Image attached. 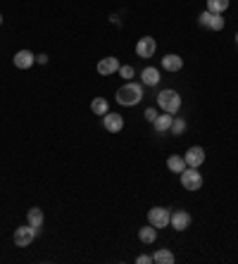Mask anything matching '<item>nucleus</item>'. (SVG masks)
Returning <instances> with one entry per match:
<instances>
[{
  "label": "nucleus",
  "mask_w": 238,
  "mask_h": 264,
  "mask_svg": "<svg viewBox=\"0 0 238 264\" xmlns=\"http://www.w3.org/2000/svg\"><path fill=\"white\" fill-rule=\"evenodd\" d=\"M143 100V88L138 84H126L117 90V102L124 105V107H133Z\"/></svg>",
  "instance_id": "obj_1"
},
{
  "label": "nucleus",
  "mask_w": 238,
  "mask_h": 264,
  "mask_svg": "<svg viewBox=\"0 0 238 264\" xmlns=\"http://www.w3.org/2000/svg\"><path fill=\"white\" fill-rule=\"evenodd\" d=\"M157 105H160V110L167 112V114H176L179 107H181V95H179L176 90H172V88H167V90H162V93L157 95Z\"/></svg>",
  "instance_id": "obj_2"
},
{
  "label": "nucleus",
  "mask_w": 238,
  "mask_h": 264,
  "mask_svg": "<svg viewBox=\"0 0 238 264\" xmlns=\"http://www.w3.org/2000/svg\"><path fill=\"white\" fill-rule=\"evenodd\" d=\"M181 186H184L186 190H191V193L203 188V176H200V172H198L195 167H186L184 172H181Z\"/></svg>",
  "instance_id": "obj_3"
},
{
  "label": "nucleus",
  "mask_w": 238,
  "mask_h": 264,
  "mask_svg": "<svg viewBox=\"0 0 238 264\" xmlns=\"http://www.w3.org/2000/svg\"><path fill=\"white\" fill-rule=\"evenodd\" d=\"M169 219H172V212L167 207H152L148 212V221H150L155 229H164V226H169Z\"/></svg>",
  "instance_id": "obj_4"
},
{
  "label": "nucleus",
  "mask_w": 238,
  "mask_h": 264,
  "mask_svg": "<svg viewBox=\"0 0 238 264\" xmlns=\"http://www.w3.org/2000/svg\"><path fill=\"white\" fill-rule=\"evenodd\" d=\"M36 233H38V229H33L31 224L19 226V229L14 231V245H17V248H26V245H31L33 238H36Z\"/></svg>",
  "instance_id": "obj_5"
},
{
  "label": "nucleus",
  "mask_w": 238,
  "mask_h": 264,
  "mask_svg": "<svg viewBox=\"0 0 238 264\" xmlns=\"http://www.w3.org/2000/svg\"><path fill=\"white\" fill-rule=\"evenodd\" d=\"M198 24L200 26H207V29H212V31H222L224 29V17L222 14H212V12H203L200 17H198Z\"/></svg>",
  "instance_id": "obj_6"
},
{
  "label": "nucleus",
  "mask_w": 238,
  "mask_h": 264,
  "mask_svg": "<svg viewBox=\"0 0 238 264\" xmlns=\"http://www.w3.org/2000/svg\"><path fill=\"white\" fill-rule=\"evenodd\" d=\"M155 48H157L155 38L152 36H143V38H138V43H136V55L148 60V57L155 55Z\"/></svg>",
  "instance_id": "obj_7"
},
{
  "label": "nucleus",
  "mask_w": 238,
  "mask_h": 264,
  "mask_svg": "<svg viewBox=\"0 0 238 264\" xmlns=\"http://www.w3.org/2000/svg\"><path fill=\"white\" fill-rule=\"evenodd\" d=\"M184 160H186V165H188V167H195V169H198V167L205 162V150H203L200 145H193V148H188V150H186Z\"/></svg>",
  "instance_id": "obj_8"
},
{
  "label": "nucleus",
  "mask_w": 238,
  "mask_h": 264,
  "mask_svg": "<svg viewBox=\"0 0 238 264\" xmlns=\"http://www.w3.org/2000/svg\"><path fill=\"white\" fill-rule=\"evenodd\" d=\"M169 226L176 229V231H186V229L191 226V214H188L186 209H176L172 214V219H169Z\"/></svg>",
  "instance_id": "obj_9"
},
{
  "label": "nucleus",
  "mask_w": 238,
  "mask_h": 264,
  "mask_svg": "<svg viewBox=\"0 0 238 264\" xmlns=\"http://www.w3.org/2000/svg\"><path fill=\"white\" fill-rule=\"evenodd\" d=\"M98 74L100 77H110V74H117L119 72V60L117 57H103L100 62H98Z\"/></svg>",
  "instance_id": "obj_10"
},
{
  "label": "nucleus",
  "mask_w": 238,
  "mask_h": 264,
  "mask_svg": "<svg viewBox=\"0 0 238 264\" xmlns=\"http://www.w3.org/2000/svg\"><path fill=\"white\" fill-rule=\"evenodd\" d=\"M103 126H105L110 133H119L121 129H124V119H121V114H112V112H108V114L103 117Z\"/></svg>",
  "instance_id": "obj_11"
},
{
  "label": "nucleus",
  "mask_w": 238,
  "mask_h": 264,
  "mask_svg": "<svg viewBox=\"0 0 238 264\" xmlns=\"http://www.w3.org/2000/svg\"><path fill=\"white\" fill-rule=\"evenodd\" d=\"M14 67L17 69H29V67L36 62V55H33L31 50H19V53H14Z\"/></svg>",
  "instance_id": "obj_12"
},
{
  "label": "nucleus",
  "mask_w": 238,
  "mask_h": 264,
  "mask_svg": "<svg viewBox=\"0 0 238 264\" xmlns=\"http://www.w3.org/2000/svg\"><path fill=\"white\" fill-rule=\"evenodd\" d=\"M141 81L145 86H157V84H160V72H157V67H145L141 72Z\"/></svg>",
  "instance_id": "obj_13"
},
{
  "label": "nucleus",
  "mask_w": 238,
  "mask_h": 264,
  "mask_svg": "<svg viewBox=\"0 0 238 264\" xmlns=\"http://www.w3.org/2000/svg\"><path fill=\"white\" fill-rule=\"evenodd\" d=\"M162 67L167 69V72H174V74H176V72H181L184 60H181L179 55H164L162 57Z\"/></svg>",
  "instance_id": "obj_14"
},
{
  "label": "nucleus",
  "mask_w": 238,
  "mask_h": 264,
  "mask_svg": "<svg viewBox=\"0 0 238 264\" xmlns=\"http://www.w3.org/2000/svg\"><path fill=\"white\" fill-rule=\"evenodd\" d=\"M152 262H155V264H174V262H176V257H174L172 250H167V248H160L157 253L152 255Z\"/></svg>",
  "instance_id": "obj_15"
},
{
  "label": "nucleus",
  "mask_w": 238,
  "mask_h": 264,
  "mask_svg": "<svg viewBox=\"0 0 238 264\" xmlns=\"http://www.w3.org/2000/svg\"><path fill=\"white\" fill-rule=\"evenodd\" d=\"M172 121H174L172 114H157V119L152 121V124H155V131L157 133L169 131V129H172Z\"/></svg>",
  "instance_id": "obj_16"
},
{
  "label": "nucleus",
  "mask_w": 238,
  "mask_h": 264,
  "mask_svg": "<svg viewBox=\"0 0 238 264\" xmlns=\"http://www.w3.org/2000/svg\"><path fill=\"white\" fill-rule=\"evenodd\" d=\"M26 221L31 224L33 229H41V226H43V209H41V207H31V209H29V214H26Z\"/></svg>",
  "instance_id": "obj_17"
},
{
  "label": "nucleus",
  "mask_w": 238,
  "mask_h": 264,
  "mask_svg": "<svg viewBox=\"0 0 238 264\" xmlns=\"http://www.w3.org/2000/svg\"><path fill=\"white\" fill-rule=\"evenodd\" d=\"M167 167H169V172H174V174H181V172H184L188 165H186L184 157H179V155H172V157L167 160Z\"/></svg>",
  "instance_id": "obj_18"
},
{
  "label": "nucleus",
  "mask_w": 238,
  "mask_h": 264,
  "mask_svg": "<svg viewBox=\"0 0 238 264\" xmlns=\"http://www.w3.org/2000/svg\"><path fill=\"white\" fill-rule=\"evenodd\" d=\"M138 238H141V243H155V238H157V229L155 226H143V229H138Z\"/></svg>",
  "instance_id": "obj_19"
},
{
  "label": "nucleus",
  "mask_w": 238,
  "mask_h": 264,
  "mask_svg": "<svg viewBox=\"0 0 238 264\" xmlns=\"http://www.w3.org/2000/svg\"><path fill=\"white\" fill-rule=\"evenodd\" d=\"M91 112L98 114V117H100V114L105 117V114H108V100L105 98H93L91 100Z\"/></svg>",
  "instance_id": "obj_20"
},
{
  "label": "nucleus",
  "mask_w": 238,
  "mask_h": 264,
  "mask_svg": "<svg viewBox=\"0 0 238 264\" xmlns=\"http://www.w3.org/2000/svg\"><path fill=\"white\" fill-rule=\"evenodd\" d=\"M229 7V0H207V12L212 14H222Z\"/></svg>",
  "instance_id": "obj_21"
},
{
  "label": "nucleus",
  "mask_w": 238,
  "mask_h": 264,
  "mask_svg": "<svg viewBox=\"0 0 238 264\" xmlns=\"http://www.w3.org/2000/svg\"><path fill=\"white\" fill-rule=\"evenodd\" d=\"M169 131L174 133V136H184V131H186V121L184 119H174L172 121V129Z\"/></svg>",
  "instance_id": "obj_22"
},
{
  "label": "nucleus",
  "mask_w": 238,
  "mask_h": 264,
  "mask_svg": "<svg viewBox=\"0 0 238 264\" xmlns=\"http://www.w3.org/2000/svg\"><path fill=\"white\" fill-rule=\"evenodd\" d=\"M119 74H121V79H126V81H129V79H133V77H136V72H133V67H131V65L119 67Z\"/></svg>",
  "instance_id": "obj_23"
},
{
  "label": "nucleus",
  "mask_w": 238,
  "mask_h": 264,
  "mask_svg": "<svg viewBox=\"0 0 238 264\" xmlns=\"http://www.w3.org/2000/svg\"><path fill=\"white\" fill-rule=\"evenodd\" d=\"M145 119H148V121H155V119H157V110L148 107V110H145Z\"/></svg>",
  "instance_id": "obj_24"
},
{
  "label": "nucleus",
  "mask_w": 238,
  "mask_h": 264,
  "mask_svg": "<svg viewBox=\"0 0 238 264\" xmlns=\"http://www.w3.org/2000/svg\"><path fill=\"white\" fill-rule=\"evenodd\" d=\"M138 264H150L152 262V257L150 255H138V260H136Z\"/></svg>",
  "instance_id": "obj_25"
},
{
  "label": "nucleus",
  "mask_w": 238,
  "mask_h": 264,
  "mask_svg": "<svg viewBox=\"0 0 238 264\" xmlns=\"http://www.w3.org/2000/svg\"><path fill=\"white\" fill-rule=\"evenodd\" d=\"M36 62H41V65H45V62H48V55H36Z\"/></svg>",
  "instance_id": "obj_26"
},
{
  "label": "nucleus",
  "mask_w": 238,
  "mask_h": 264,
  "mask_svg": "<svg viewBox=\"0 0 238 264\" xmlns=\"http://www.w3.org/2000/svg\"><path fill=\"white\" fill-rule=\"evenodd\" d=\"M0 26H2V14H0Z\"/></svg>",
  "instance_id": "obj_27"
},
{
  "label": "nucleus",
  "mask_w": 238,
  "mask_h": 264,
  "mask_svg": "<svg viewBox=\"0 0 238 264\" xmlns=\"http://www.w3.org/2000/svg\"><path fill=\"white\" fill-rule=\"evenodd\" d=\"M236 43H238V33H236Z\"/></svg>",
  "instance_id": "obj_28"
}]
</instances>
